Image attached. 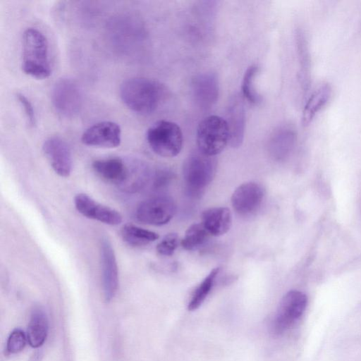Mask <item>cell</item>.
I'll use <instances>...</instances> for the list:
<instances>
[{
	"label": "cell",
	"instance_id": "obj_7",
	"mask_svg": "<svg viewBox=\"0 0 361 361\" xmlns=\"http://www.w3.org/2000/svg\"><path fill=\"white\" fill-rule=\"evenodd\" d=\"M176 206L169 196L159 195L140 203L135 210V217L141 223L152 226H162L175 215Z\"/></svg>",
	"mask_w": 361,
	"mask_h": 361
},
{
	"label": "cell",
	"instance_id": "obj_15",
	"mask_svg": "<svg viewBox=\"0 0 361 361\" xmlns=\"http://www.w3.org/2000/svg\"><path fill=\"white\" fill-rule=\"evenodd\" d=\"M229 129V144L232 147H239L243 141L246 114L243 99L234 95L229 101L225 119Z\"/></svg>",
	"mask_w": 361,
	"mask_h": 361
},
{
	"label": "cell",
	"instance_id": "obj_1",
	"mask_svg": "<svg viewBox=\"0 0 361 361\" xmlns=\"http://www.w3.org/2000/svg\"><path fill=\"white\" fill-rule=\"evenodd\" d=\"M120 95L126 106L133 111L149 114L164 100L166 88L155 80L136 77L123 81L120 87Z\"/></svg>",
	"mask_w": 361,
	"mask_h": 361
},
{
	"label": "cell",
	"instance_id": "obj_3",
	"mask_svg": "<svg viewBox=\"0 0 361 361\" xmlns=\"http://www.w3.org/2000/svg\"><path fill=\"white\" fill-rule=\"evenodd\" d=\"M216 171V160L200 151L190 154L183 164V176L190 195L197 196L212 181Z\"/></svg>",
	"mask_w": 361,
	"mask_h": 361
},
{
	"label": "cell",
	"instance_id": "obj_16",
	"mask_svg": "<svg viewBox=\"0 0 361 361\" xmlns=\"http://www.w3.org/2000/svg\"><path fill=\"white\" fill-rule=\"evenodd\" d=\"M92 169L103 180L119 188L125 184L129 174V166L118 157L97 159L92 163Z\"/></svg>",
	"mask_w": 361,
	"mask_h": 361
},
{
	"label": "cell",
	"instance_id": "obj_12",
	"mask_svg": "<svg viewBox=\"0 0 361 361\" xmlns=\"http://www.w3.org/2000/svg\"><path fill=\"white\" fill-rule=\"evenodd\" d=\"M73 202L77 211L87 219L110 226H116L122 222L120 212L98 202L85 193L77 194Z\"/></svg>",
	"mask_w": 361,
	"mask_h": 361
},
{
	"label": "cell",
	"instance_id": "obj_2",
	"mask_svg": "<svg viewBox=\"0 0 361 361\" xmlns=\"http://www.w3.org/2000/svg\"><path fill=\"white\" fill-rule=\"evenodd\" d=\"M22 68L27 75L39 80L51 75L48 41L36 28L29 27L23 32Z\"/></svg>",
	"mask_w": 361,
	"mask_h": 361
},
{
	"label": "cell",
	"instance_id": "obj_25",
	"mask_svg": "<svg viewBox=\"0 0 361 361\" xmlns=\"http://www.w3.org/2000/svg\"><path fill=\"white\" fill-rule=\"evenodd\" d=\"M27 341V335L22 330L16 329L8 337L6 350L10 354L18 353L23 350Z\"/></svg>",
	"mask_w": 361,
	"mask_h": 361
},
{
	"label": "cell",
	"instance_id": "obj_18",
	"mask_svg": "<svg viewBox=\"0 0 361 361\" xmlns=\"http://www.w3.org/2000/svg\"><path fill=\"white\" fill-rule=\"evenodd\" d=\"M202 224L210 235H222L231 227L232 215L227 207L209 208L202 212Z\"/></svg>",
	"mask_w": 361,
	"mask_h": 361
},
{
	"label": "cell",
	"instance_id": "obj_17",
	"mask_svg": "<svg viewBox=\"0 0 361 361\" xmlns=\"http://www.w3.org/2000/svg\"><path fill=\"white\" fill-rule=\"evenodd\" d=\"M297 141L295 129L288 125L281 126L271 134L268 144L270 155L276 161L286 160L292 153Z\"/></svg>",
	"mask_w": 361,
	"mask_h": 361
},
{
	"label": "cell",
	"instance_id": "obj_20",
	"mask_svg": "<svg viewBox=\"0 0 361 361\" xmlns=\"http://www.w3.org/2000/svg\"><path fill=\"white\" fill-rule=\"evenodd\" d=\"M331 87L329 84L319 86L306 102L302 115V123L307 126L331 97Z\"/></svg>",
	"mask_w": 361,
	"mask_h": 361
},
{
	"label": "cell",
	"instance_id": "obj_14",
	"mask_svg": "<svg viewBox=\"0 0 361 361\" xmlns=\"http://www.w3.org/2000/svg\"><path fill=\"white\" fill-rule=\"evenodd\" d=\"M192 96L202 109H211L217 102L219 94V80L212 72L200 73L191 80Z\"/></svg>",
	"mask_w": 361,
	"mask_h": 361
},
{
	"label": "cell",
	"instance_id": "obj_28",
	"mask_svg": "<svg viewBox=\"0 0 361 361\" xmlns=\"http://www.w3.org/2000/svg\"><path fill=\"white\" fill-rule=\"evenodd\" d=\"M18 99L20 106L23 107L25 115L30 126H34L36 123V116L33 106L30 100L22 93H17Z\"/></svg>",
	"mask_w": 361,
	"mask_h": 361
},
{
	"label": "cell",
	"instance_id": "obj_19",
	"mask_svg": "<svg viewBox=\"0 0 361 361\" xmlns=\"http://www.w3.org/2000/svg\"><path fill=\"white\" fill-rule=\"evenodd\" d=\"M48 330V318L45 312L39 307H35L30 314L27 331L29 345L35 348L42 345L47 337Z\"/></svg>",
	"mask_w": 361,
	"mask_h": 361
},
{
	"label": "cell",
	"instance_id": "obj_27",
	"mask_svg": "<svg viewBox=\"0 0 361 361\" xmlns=\"http://www.w3.org/2000/svg\"><path fill=\"white\" fill-rule=\"evenodd\" d=\"M179 244L178 235L175 233H169L157 244L156 250L162 256L172 255Z\"/></svg>",
	"mask_w": 361,
	"mask_h": 361
},
{
	"label": "cell",
	"instance_id": "obj_10",
	"mask_svg": "<svg viewBox=\"0 0 361 361\" xmlns=\"http://www.w3.org/2000/svg\"><path fill=\"white\" fill-rule=\"evenodd\" d=\"M43 152L53 170L61 177H68L73 169V159L68 143L61 137L52 136L42 145Z\"/></svg>",
	"mask_w": 361,
	"mask_h": 361
},
{
	"label": "cell",
	"instance_id": "obj_5",
	"mask_svg": "<svg viewBox=\"0 0 361 361\" xmlns=\"http://www.w3.org/2000/svg\"><path fill=\"white\" fill-rule=\"evenodd\" d=\"M230 141L226 120L219 116H209L201 121L197 128L198 150L212 157L221 152Z\"/></svg>",
	"mask_w": 361,
	"mask_h": 361
},
{
	"label": "cell",
	"instance_id": "obj_9",
	"mask_svg": "<svg viewBox=\"0 0 361 361\" xmlns=\"http://www.w3.org/2000/svg\"><path fill=\"white\" fill-rule=\"evenodd\" d=\"M99 258L104 296L110 301L118 288V269L114 248L107 238L101 240Z\"/></svg>",
	"mask_w": 361,
	"mask_h": 361
},
{
	"label": "cell",
	"instance_id": "obj_6",
	"mask_svg": "<svg viewBox=\"0 0 361 361\" xmlns=\"http://www.w3.org/2000/svg\"><path fill=\"white\" fill-rule=\"evenodd\" d=\"M51 100L59 114L64 117H73L79 113L82 107V90L74 80L62 78L53 86Z\"/></svg>",
	"mask_w": 361,
	"mask_h": 361
},
{
	"label": "cell",
	"instance_id": "obj_8",
	"mask_svg": "<svg viewBox=\"0 0 361 361\" xmlns=\"http://www.w3.org/2000/svg\"><path fill=\"white\" fill-rule=\"evenodd\" d=\"M307 303L306 295L299 290L288 291L281 299L272 324V329L281 334L288 329L303 314Z\"/></svg>",
	"mask_w": 361,
	"mask_h": 361
},
{
	"label": "cell",
	"instance_id": "obj_4",
	"mask_svg": "<svg viewBox=\"0 0 361 361\" xmlns=\"http://www.w3.org/2000/svg\"><path fill=\"white\" fill-rule=\"evenodd\" d=\"M147 140L152 150L163 157L178 155L183 147V133L176 123L160 120L147 130Z\"/></svg>",
	"mask_w": 361,
	"mask_h": 361
},
{
	"label": "cell",
	"instance_id": "obj_26",
	"mask_svg": "<svg viewBox=\"0 0 361 361\" xmlns=\"http://www.w3.org/2000/svg\"><path fill=\"white\" fill-rule=\"evenodd\" d=\"M173 172L167 168H161L152 172L150 183L152 188L159 190L167 187L173 178Z\"/></svg>",
	"mask_w": 361,
	"mask_h": 361
},
{
	"label": "cell",
	"instance_id": "obj_21",
	"mask_svg": "<svg viewBox=\"0 0 361 361\" xmlns=\"http://www.w3.org/2000/svg\"><path fill=\"white\" fill-rule=\"evenodd\" d=\"M120 235L122 240L132 247L145 246L159 238L157 233L131 224L124 225Z\"/></svg>",
	"mask_w": 361,
	"mask_h": 361
},
{
	"label": "cell",
	"instance_id": "obj_22",
	"mask_svg": "<svg viewBox=\"0 0 361 361\" xmlns=\"http://www.w3.org/2000/svg\"><path fill=\"white\" fill-rule=\"evenodd\" d=\"M209 235L202 223L194 224L186 230L180 245L186 250H194L204 245Z\"/></svg>",
	"mask_w": 361,
	"mask_h": 361
},
{
	"label": "cell",
	"instance_id": "obj_24",
	"mask_svg": "<svg viewBox=\"0 0 361 361\" xmlns=\"http://www.w3.org/2000/svg\"><path fill=\"white\" fill-rule=\"evenodd\" d=\"M258 72L259 67L257 66H250L245 72L242 81L243 95L253 104H258L262 100V96L256 90L255 85V78Z\"/></svg>",
	"mask_w": 361,
	"mask_h": 361
},
{
	"label": "cell",
	"instance_id": "obj_13",
	"mask_svg": "<svg viewBox=\"0 0 361 361\" xmlns=\"http://www.w3.org/2000/svg\"><path fill=\"white\" fill-rule=\"evenodd\" d=\"M82 143L100 148H115L120 145L121 130L112 121H102L87 128L82 135Z\"/></svg>",
	"mask_w": 361,
	"mask_h": 361
},
{
	"label": "cell",
	"instance_id": "obj_11",
	"mask_svg": "<svg viewBox=\"0 0 361 361\" xmlns=\"http://www.w3.org/2000/svg\"><path fill=\"white\" fill-rule=\"evenodd\" d=\"M264 189L259 183L247 182L239 185L231 196L233 209L240 216H247L259 210L264 197Z\"/></svg>",
	"mask_w": 361,
	"mask_h": 361
},
{
	"label": "cell",
	"instance_id": "obj_23",
	"mask_svg": "<svg viewBox=\"0 0 361 361\" xmlns=\"http://www.w3.org/2000/svg\"><path fill=\"white\" fill-rule=\"evenodd\" d=\"M219 271V267L213 269L197 287L188 303V308L189 310H197L202 304L211 291Z\"/></svg>",
	"mask_w": 361,
	"mask_h": 361
}]
</instances>
